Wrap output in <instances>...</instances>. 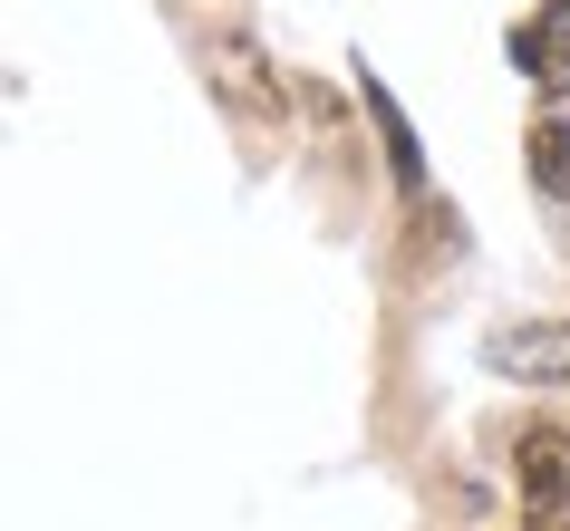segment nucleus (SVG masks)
Masks as SVG:
<instances>
[{"label":"nucleus","mask_w":570,"mask_h":531,"mask_svg":"<svg viewBox=\"0 0 570 531\" xmlns=\"http://www.w3.org/2000/svg\"><path fill=\"white\" fill-rule=\"evenodd\" d=\"M358 97H367V117H377V146H387V175H396V194H425L416 126H406V107L387 97V78H367V68H358Z\"/></svg>","instance_id":"5"},{"label":"nucleus","mask_w":570,"mask_h":531,"mask_svg":"<svg viewBox=\"0 0 570 531\" xmlns=\"http://www.w3.org/2000/svg\"><path fill=\"white\" fill-rule=\"evenodd\" d=\"M512 68H522L541 97H561V88H570V0H541L532 20L512 30Z\"/></svg>","instance_id":"4"},{"label":"nucleus","mask_w":570,"mask_h":531,"mask_svg":"<svg viewBox=\"0 0 570 531\" xmlns=\"http://www.w3.org/2000/svg\"><path fill=\"white\" fill-rule=\"evenodd\" d=\"M532 184L551 194V204H570V136H561V117H532Z\"/></svg>","instance_id":"6"},{"label":"nucleus","mask_w":570,"mask_h":531,"mask_svg":"<svg viewBox=\"0 0 570 531\" xmlns=\"http://www.w3.org/2000/svg\"><path fill=\"white\" fill-rule=\"evenodd\" d=\"M204 78H213V97H223L233 117H252V126H281V68L262 59V39L213 30V39H204Z\"/></svg>","instance_id":"1"},{"label":"nucleus","mask_w":570,"mask_h":531,"mask_svg":"<svg viewBox=\"0 0 570 531\" xmlns=\"http://www.w3.org/2000/svg\"><path fill=\"white\" fill-rule=\"evenodd\" d=\"M512 473H522V512L532 522H561L570 512V435L561 425H522L512 435Z\"/></svg>","instance_id":"3"},{"label":"nucleus","mask_w":570,"mask_h":531,"mask_svg":"<svg viewBox=\"0 0 570 531\" xmlns=\"http://www.w3.org/2000/svg\"><path fill=\"white\" fill-rule=\"evenodd\" d=\"M493 377H522V386H570V319H512L493 328Z\"/></svg>","instance_id":"2"}]
</instances>
